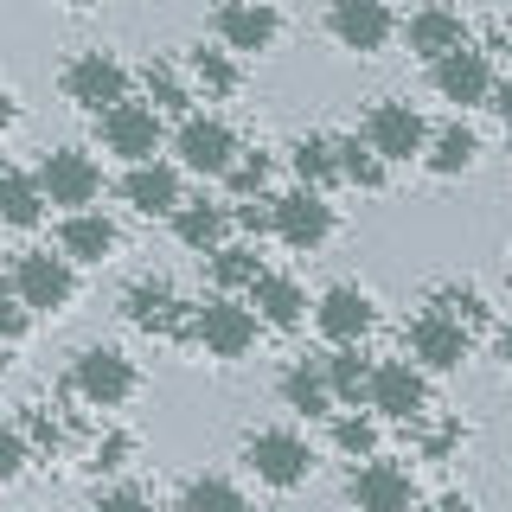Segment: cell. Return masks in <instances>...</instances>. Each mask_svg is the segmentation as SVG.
Masks as SVG:
<instances>
[{"mask_svg": "<svg viewBox=\"0 0 512 512\" xmlns=\"http://www.w3.org/2000/svg\"><path fill=\"white\" fill-rule=\"evenodd\" d=\"M135 384H141V372L122 346H84L77 365H71V391L96 410H122L128 397H135Z\"/></svg>", "mask_w": 512, "mask_h": 512, "instance_id": "obj_1", "label": "cell"}, {"mask_svg": "<svg viewBox=\"0 0 512 512\" xmlns=\"http://www.w3.org/2000/svg\"><path fill=\"white\" fill-rule=\"evenodd\" d=\"M244 468L263 480V487L295 493L301 480L314 474V448L301 442L295 429H250V442H244Z\"/></svg>", "mask_w": 512, "mask_h": 512, "instance_id": "obj_2", "label": "cell"}, {"mask_svg": "<svg viewBox=\"0 0 512 512\" xmlns=\"http://www.w3.org/2000/svg\"><path fill=\"white\" fill-rule=\"evenodd\" d=\"M13 295L26 301L32 314H64L77 295V263L71 256H52V250H26L20 263H13Z\"/></svg>", "mask_w": 512, "mask_h": 512, "instance_id": "obj_3", "label": "cell"}, {"mask_svg": "<svg viewBox=\"0 0 512 512\" xmlns=\"http://www.w3.org/2000/svg\"><path fill=\"white\" fill-rule=\"evenodd\" d=\"M96 135H103V148L116 160H154L160 154V135H167V122H160L154 103H135V96H122V103H109L103 116H96Z\"/></svg>", "mask_w": 512, "mask_h": 512, "instance_id": "obj_4", "label": "cell"}, {"mask_svg": "<svg viewBox=\"0 0 512 512\" xmlns=\"http://www.w3.org/2000/svg\"><path fill=\"white\" fill-rule=\"evenodd\" d=\"M173 154H180V167L199 173V180H224L231 160H237V128L218 122V116H180Z\"/></svg>", "mask_w": 512, "mask_h": 512, "instance_id": "obj_5", "label": "cell"}, {"mask_svg": "<svg viewBox=\"0 0 512 512\" xmlns=\"http://www.w3.org/2000/svg\"><path fill=\"white\" fill-rule=\"evenodd\" d=\"M256 308H244V301L231 295H212L199 314H192V333H199V346L212 352V359H244V352L256 346Z\"/></svg>", "mask_w": 512, "mask_h": 512, "instance_id": "obj_6", "label": "cell"}, {"mask_svg": "<svg viewBox=\"0 0 512 512\" xmlns=\"http://www.w3.org/2000/svg\"><path fill=\"white\" fill-rule=\"evenodd\" d=\"M64 96H71L77 109H90V116H103L109 103L128 96V64L116 52H77L64 64Z\"/></svg>", "mask_w": 512, "mask_h": 512, "instance_id": "obj_7", "label": "cell"}, {"mask_svg": "<svg viewBox=\"0 0 512 512\" xmlns=\"http://www.w3.org/2000/svg\"><path fill=\"white\" fill-rule=\"evenodd\" d=\"M327 32L346 45V52L372 58V52H384V45L397 39V13H391V0H333Z\"/></svg>", "mask_w": 512, "mask_h": 512, "instance_id": "obj_8", "label": "cell"}, {"mask_svg": "<svg viewBox=\"0 0 512 512\" xmlns=\"http://www.w3.org/2000/svg\"><path fill=\"white\" fill-rule=\"evenodd\" d=\"M39 192H45V205L84 212V205H96V192H103V167L84 148H52L39 160Z\"/></svg>", "mask_w": 512, "mask_h": 512, "instance_id": "obj_9", "label": "cell"}, {"mask_svg": "<svg viewBox=\"0 0 512 512\" xmlns=\"http://www.w3.org/2000/svg\"><path fill=\"white\" fill-rule=\"evenodd\" d=\"M404 340H410V359L423 365V372H455V365L468 359V327H461V314H448L442 301L410 320Z\"/></svg>", "mask_w": 512, "mask_h": 512, "instance_id": "obj_10", "label": "cell"}, {"mask_svg": "<svg viewBox=\"0 0 512 512\" xmlns=\"http://www.w3.org/2000/svg\"><path fill=\"white\" fill-rule=\"evenodd\" d=\"M269 218H276V237L288 250H320L333 237V205H327V192H314V186H295V192H282V199H269Z\"/></svg>", "mask_w": 512, "mask_h": 512, "instance_id": "obj_11", "label": "cell"}, {"mask_svg": "<svg viewBox=\"0 0 512 512\" xmlns=\"http://www.w3.org/2000/svg\"><path fill=\"white\" fill-rule=\"evenodd\" d=\"M429 84H436V96L442 103H455V109H474V103H493V64H487V52H474V45H455L448 58H436L429 64Z\"/></svg>", "mask_w": 512, "mask_h": 512, "instance_id": "obj_12", "label": "cell"}, {"mask_svg": "<svg viewBox=\"0 0 512 512\" xmlns=\"http://www.w3.org/2000/svg\"><path fill=\"white\" fill-rule=\"evenodd\" d=\"M365 404L378 416H391V423H416L429 404V384H423V365L416 359H384L372 365V391H365Z\"/></svg>", "mask_w": 512, "mask_h": 512, "instance_id": "obj_13", "label": "cell"}, {"mask_svg": "<svg viewBox=\"0 0 512 512\" xmlns=\"http://www.w3.org/2000/svg\"><path fill=\"white\" fill-rule=\"evenodd\" d=\"M372 320H378L372 295L352 288V282H333L327 295L314 301V327H320V340H333V346H359L365 333H372Z\"/></svg>", "mask_w": 512, "mask_h": 512, "instance_id": "obj_14", "label": "cell"}, {"mask_svg": "<svg viewBox=\"0 0 512 512\" xmlns=\"http://www.w3.org/2000/svg\"><path fill=\"white\" fill-rule=\"evenodd\" d=\"M122 199H128V212H141V218H173L186 205L180 167H173V160H135V167L122 173Z\"/></svg>", "mask_w": 512, "mask_h": 512, "instance_id": "obj_15", "label": "cell"}, {"mask_svg": "<svg viewBox=\"0 0 512 512\" xmlns=\"http://www.w3.org/2000/svg\"><path fill=\"white\" fill-rule=\"evenodd\" d=\"M212 26H218L224 52H237V58L269 52V45H276V32H282V20H276V7H269V0H231V7H218Z\"/></svg>", "mask_w": 512, "mask_h": 512, "instance_id": "obj_16", "label": "cell"}, {"mask_svg": "<svg viewBox=\"0 0 512 512\" xmlns=\"http://www.w3.org/2000/svg\"><path fill=\"white\" fill-rule=\"evenodd\" d=\"M346 500L359 512H410L416 506V480L397 468V461H365V468L346 480Z\"/></svg>", "mask_w": 512, "mask_h": 512, "instance_id": "obj_17", "label": "cell"}, {"mask_svg": "<svg viewBox=\"0 0 512 512\" xmlns=\"http://www.w3.org/2000/svg\"><path fill=\"white\" fill-rule=\"evenodd\" d=\"M365 141H372L384 160H416L429 148V122L416 116L410 103H378L372 116H365Z\"/></svg>", "mask_w": 512, "mask_h": 512, "instance_id": "obj_18", "label": "cell"}, {"mask_svg": "<svg viewBox=\"0 0 512 512\" xmlns=\"http://www.w3.org/2000/svg\"><path fill=\"white\" fill-rule=\"evenodd\" d=\"M404 45H410L416 58L436 64V58L455 52V45H468V20H461L455 7H416L410 20H404Z\"/></svg>", "mask_w": 512, "mask_h": 512, "instance_id": "obj_19", "label": "cell"}, {"mask_svg": "<svg viewBox=\"0 0 512 512\" xmlns=\"http://www.w3.org/2000/svg\"><path fill=\"white\" fill-rule=\"evenodd\" d=\"M116 224H109L103 212H71L64 218V231H58V250L71 256V263H109L116 256Z\"/></svg>", "mask_w": 512, "mask_h": 512, "instance_id": "obj_20", "label": "cell"}, {"mask_svg": "<svg viewBox=\"0 0 512 512\" xmlns=\"http://www.w3.org/2000/svg\"><path fill=\"white\" fill-rule=\"evenodd\" d=\"M250 308L263 327H301V314H308V295H301L295 276H256L250 282Z\"/></svg>", "mask_w": 512, "mask_h": 512, "instance_id": "obj_21", "label": "cell"}, {"mask_svg": "<svg viewBox=\"0 0 512 512\" xmlns=\"http://www.w3.org/2000/svg\"><path fill=\"white\" fill-rule=\"evenodd\" d=\"M282 404L295 410V416H327L333 410V391H327V365H308V359H295L282 372Z\"/></svg>", "mask_w": 512, "mask_h": 512, "instance_id": "obj_22", "label": "cell"}, {"mask_svg": "<svg viewBox=\"0 0 512 512\" xmlns=\"http://www.w3.org/2000/svg\"><path fill=\"white\" fill-rule=\"evenodd\" d=\"M45 218V192H39V173H0V224L7 231H32Z\"/></svg>", "mask_w": 512, "mask_h": 512, "instance_id": "obj_23", "label": "cell"}, {"mask_svg": "<svg viewBox=\"0 0 512 512\" xmlns=\"http://www.w3.org/2000/svg\"><path fill=\"white\" fill-rule=\"evenodd\" d=\"M173 308H180V301H173L167 282H135L122 295V314L135 320L141 333H173V327H180V314H173Z\"/></svg>", "mask_w": 512, "mask_h": 512, "instance_id": "obj_24", "label": "cell"}, {"mask_svg": "<svg viewBox=\"0 0 512 512\" xmlns=\"http://www.w3.org/2000/svg\"><path fill=\"white\" fill-rule=\"evenodd\" d=\"M423 160H429V173H442V180H455V173H468L474 160H480V135H474L468 122H448L442 135H429Z\"/></svg>", "mask_w": 512, "mask_h": 512, "instance_id": "obj_25", "label": "cell"}, {"mask_svg": "<svg viewBox=\"0 0 512 512\" xmlns=\"http://www.w3.org/2000/svg\"><path fill=\"white\" fill-rule=\"evenodd\" d=\"M224 231H231V212H224V205H180V212H173V237H180L186 250H224Z\"/></svg>", "mask_w": 512, "mask_h": 512, "instance_id": "obj_26", "label": "cell"}, {"mask_svg": "<svg viewBox=\"0 0 512 512\" xmlns=\"http://www.w3.org/2000/svg\"><path fill=\"white\" fill-rule=\"evenodd\" d=\"M288 167H295V180H301V186L327 192L333 180H340V148H333L327 135H301L295 148H288Z\"/></svg>", "mask_w": 512, "mask_h": 512, "instance_id": "obj_27", "label": "cell"}, {"mask_svg": "<svg viewBox=\"0 0 512 512\" xmlns=\"http://www.w3.org/2000/svg\"><path fill=\"white\" fill-rule=\"evenodd\" d=\"M327 365V391H333V404H352L359 410L365 404V391H372V365L359 359V346H333V359H320Z\"/></svg>", "mask_w": 512, "mask_h": 512, "instance_id": "obj_28", "label": "cell"}, {"mask_svg": "<svg viewBox=\"0 0 512 512\" xmlns=\"http://www.w3.org/2000/svg\"><path fill=\"white\" fill-rule=\"evenodd\" d=\"M333 148H340V180L346 186H359V192H378L384 186V167H391V160H384L372 141L352 135V141H333Z\"/></svg>", "mask_w": 512, "mask_h": 512, "instance_id": "obj_29", "label": "cell"}, {"mask_svg": "<svg viewBox=\"0 0 512 512\" xmlns=\"http://www.w3.org/2000/svg\"><path fill=\"white\" fill-rule=\"evenodd\" d=\"M180 512H250V506H244V493H237L224 474H199V480H186Z\"/></svg>", "mask_w": 512, "mask_h": 512, "instance_id": "obj_30", "label": "cell"}, {"mask_svg": "<svg viewBox=\"0 0 512 512\" xmlns=\"http://www.w3.org/2000/svg\"><path fill=\"white\" fill-rule=\"evenodd\" d=\"M263 269H256V250H244V244H224V250H212V282H218V295H231V288H250Z\"/></svg>", "mask_w": 512, "mask_h": 512, "instance_id": "obj_31", "label": "cell"}, {"mask_svg": "<svg viewBox=\"0 0 512 512\" xmlns=\"http://www.w3.org/2000/svg\"><path fill=\"white\" fill-rule=\"evenodd\" d=\"M333 448L352 455V461H372L378 455V423L372 416H340V423H333Z\"/></svg>", "mask_w": 512, "mask_h": 512, "instance_id": "obj_32", "label": "cell"}, {"mask_svg": "<svg viewBox=\"0 0 512 512\" xmlns=\"http://www.w3.org/2000/svg\"><path fill=\"white\" fill-rule=\"evenodd\" d=\"M148 96L160 116H192V96L180 90V77H173V64H148Z\"/></svg>", "mask_w": 512, "mask_h": 512, "instance_id": "obj_33", "label": "cell"}, {"mask_svg": "<svg viewBox=\"0 0 512 512\" xmlns=\"http://www.w3.org/2000/svg\"><path fill=\"white\" fill-rule=\"evenodd\" d=\"M192 77H199L212 96H231V90H237V64H231V52H192Z\"/></svg>", "mask_w": 512, "mask_h": 512, "instance_id": "obj_34", "label": "cell"}, {"mask_svg": "<svg viewBox=\"0 0 512 512\" xmlns=\"http://www.w3.org/2000/svg\"><path fill=\"white\" fill-rule=\"evenodd\" d=\"M26 461H32V448H26V436L13 423H0V487L7 480H20L26 474Z\"/></svg>", "mask_w": 512, "mask_h": 512, "instance_id": "obj_35", "label": "cell"}, {"mask_svg": "<svg viewBox=\"0 0 512 512\" xmlns=\"http://www.w3.org/2000/svg\"><path fill=\"white\" fill-rule=\"evenodd\" d=\"M26 327H32V308H26L20 295H13V282H7V288H0V340L13 346V340H20Z\"/></svg>", "mask_w": 512, "mask_h": 512, "instance_id": "obj_36", "label": "cell"}, {"mask_svg": "<svg viewBox=\"0 0 512 512\" xmlns=\"http://www.w3.org/2000/svg\"><path fill=\"white\" fill-rule=\"evenodd\" d=\"M224 180H231V192H244V199H250V192L269 186V160L263 154H256V160H231V173H224Z\"/></svg>", "mask_w": 512, "mask_h": 512, "instance_id": "obj_37", "label": "cell"}, {"mask_svg": "<svg viewBox=\"0 0 512 512\" xmlns=\"http://www.w3.org/2000/svg\"><path fill=\"white\" fill-rule=\"evenodd\" d=\"M90 512H154V500H148L141 487H109V493H103V500H96Z\"/></svg>", "mask_w": 512, "mask_h": 512, "instance_id": "obj_38", "label": "cell"}, {"mask_svg": "<svg viewBox=\"0 0 512 512\" xmlns=\"http://www.w3.org/2000/svg\"><path fill=\"white\" fill-rule=\"evenodd\" d=\"M231 224H244V231H256V237H263V231H276V218H269V199H256V205H237V212H231Z\"/></svg>", "mask_w": 512, "mask_h": 512, "instance_id": "obj_39", "label": "cell"}, {"mask_svg": "<svg viewBox=\"0 0 512 512\" xmlns=\"http://www.w3.org/2000/svg\"><path fill=\"white\" fill-rule=\"evenodd\" d=\"M122 461H128V436H109L103 448H96V468H103V474H109V468H122Z\"/></svg>", "mask_w": 512, "mask_h": 512, "instance_id": "obj_40", "label": "cell"}, {"mask_svg": "<svg viewBox=\"0 0 512 512\" xmlns=\"http://www.w3.org/2000/svg\"><path fill=\"white\" fill-rule=\"evenodd\" d=\"M493 109H500V122L512 128V77H500V84H493Z\"/></svg>", "mask_w": 512, "mask_h": 512, "instance_id": "obj_41", "label": "cell"}, {"mask_svg": "<svg viewBox=\"0 0 512 512\" xmlns=\"http://www.w3.org/2000/svg\"><path fill=\"white\" fill-rule=\"evenodd\" d=\"M13 116H20V109H13V90L0 84V135H7V128H13Z\"/></svg>", "mask_w": 512, "mask_h": 512, "instance_id": "obj_42", "label": "cell"}, {"mask_svg": "<svg viewBox=\"0 0 512 512\" xmlns=\"http://www.w3.org/2000/svg\"><path fill=\"white\" fill-rule=\"evenodd\" d=\"M500 359H506V372H512V327L500 333Z\"/></svg>", "mask_w": 512, "mask_h": 512, "instance_id": "obj_43", "label": "cell"}, {"mask_svg": "<svg viewBox=\"0 0 512 512\" xmlns=\"http://www.w3.org/2000/svg\"><path fill=\"white\" fill-rule=\"evenodd\" d=\"M0 372H7V340H0Z\"/></svg>", "mask_w": 512, "mask_h": 512, "instance_id": "obj_44", "label": "cell"}, {"mask_svg": "<svg viewBox=\"0 0 512 512\" xmlns=\"http://www.w3.org/2000/svg\"><path fill=\"white\" fill-rule=\"evenodd\" d=\"M64 7H96V0H64Z\"/></svg>", "mask_w": 512, "mask_h": 512, "instance_id": "obj_45", "label": "cell"}, {"mask_svg": "<svg viewBox=\"0 0 512 512\" xmlns=\"http://www.w3.org/2000/svg\"><path fill=\"white\" fill-rule=\"evenodd\" d=\"M0 173H7V160H0Z\"/></svg>", "mask_w": 512, "mask_h": 512, "instance_id": "obj_46", "label": "cell"}]
</instances>
